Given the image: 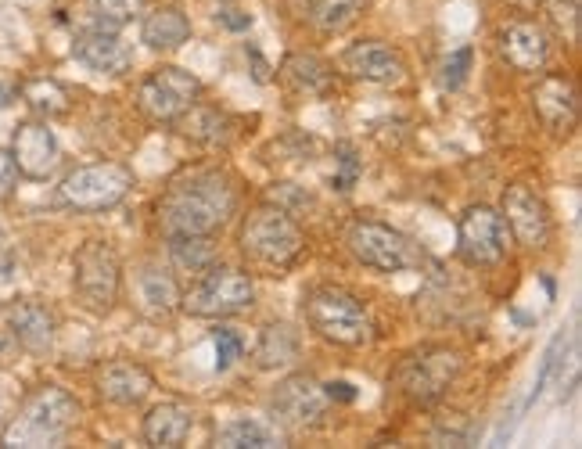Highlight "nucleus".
Instances as JSON below:
<instances>
[{"mask_svg":"<svg viewBox=\"0 0 582 449\" xmlns=\"http://www.w3.org/2000/svg\"><path fill=\"white\" fill-rule=\"evenodd\" d=\"M238 180L220 166L187 169L162 191L159 227L166 234H216L238 212Z\"/></svg>","mask_w":582,"mask_h":449,"instance_id":"f257e3e1","label":"nucleus"},{"mask_svg":"<svg viewBox=\"0 0 582 449\" xmlns=\"http://www.w3.org/2000/svg\"><path fill=\"white\" fill-rule=\"evenodd\" d=\"M241 256L248 259V266H256L266 277H281L291 266L299 263L306 252V234L295 223L288 209L281 205H256L241 220L238 230Z\"/></svg>","mask_w":582,"mask_h":449,"instance_id":"f03ea898","label":"nucleus"},{"mask_svg":"<svg viewBox=\"0 0 582 449\" xmlns=\"http://www.w3.org/2000/svg\"><path fill=\"white\" fill-rule=\"evenodd\" d=\"M80 421V403L69 388L62 385H40L29 392L26 403L18 406V414L4 428L0 442L8 449H36V446H62L65 435Z\"/></svg>","mask_w":582,"mask_h":449,"instance_id":"7ed1b4c3","label":"nucleus"},{"mask_svg":"<svg viewBox=\"0 0 582 449\" xmlns=\"http://www.w3.org/2000/svg\"><path fill=\"white\" fill-rule=\"evenodd\" d=\"M306 324L317 331L324 342H335L342 349H363L374 338L371 313L356 299L353 291L335 288V284H317L302 299Z\"/></svg>","mask_w":582,"mask_h":449,"instance_id":"20e7f679","label":"nucleus"},{"mask_svg":"<svg viewBox=\"0 0 582 449\" xmlns=\"http://www.w3.org/2000/svg\"><path fill=\"white\" fill-rule=\"evenodd\" d=\"M72 291L87 313L108 317L123 291V259L112 241L90 238L72 256Z\"/></svg>","mask_w":582,"mask_h":449,"instance_id":"39448f33","label":"nucleus"},{"mask_svg":"<svg viewBox=\"0 0 582 449\" xmlns=\"http://www.w3.org/2000/svg\"><path fill=\"white\" fill-rule=\"evenodd\" d=\"M256 306V284L245 270H234V266H212L198 277V284L180 295V309L191 313L198 320H227L248 313Z\"/></svg>","mask_w":582,"mask_h":449,"instance_id":"423d86ee","label":"nucleus"},{"mask_svg":"<svg viewBox=\"0 0 582 449\" xmlns=\"http://www.w3.org/2000/svg\"><path fill=\"white\" fill-rule=\"evenodd\" d=\"M464 370V356L450 345H421L396 367L399 392L414 406H435L446 399L453 381Z\"/></svg>","mask_w":582,"mask_h":449,"instance_id":"0eeeda50","label":"nucleus"},{"mask_svg":"<svg viewBox=\"0 0 582 449\" xmlns=\"http://www.w3.org/2000/svg\"><path fill=\"white\" fill-rule=\"evenodd\" d=\"M133 184H137L133 169L123 162H90L65 173V180L58 184V198L76 212H108L126 202Z\"/></svg>","mask_w":582,"mask_h":449,"instance_id":"6e6552de","label":"nucleus"},{"mask_svg":"<svg viewBox=\"0 0 582 449\" xmlns=\"http://www.w3.org/2000/svg\"><path fill=\"white\" fill-rule=\"evenodd\" d=\"M345 245L360 259L363 266H371L378 273H403L424 263L421 248L406 238L403 230L388 227L381 220H353L345 227Z\"/></svg>","mask_w":582,"mask_h":449,"instance_id":"1a4fd4ad","label":"nucleus"},{"mask_svg":"<svg viewBox=\"0 0 582 449\" xmlns=\"http://www.w3.org/2000/svg\"><path fill=\"white\" fill-rule=\"evenodd\" d=\"M202 80L194 72L180 69V65H162V69L148 72L137 87V108L144 119L159 126H173L187 108L202 97Z\"/></svg>","mask_w":582,"mask_h":449,"instance_id":"9d476101","label":"nucleus"},{"mask_svg":"<svg viewBox=\"0 0 582 449\" xmlns=\"http://www.w3.org/2000/svg\"><path fill=\"white\" fill-rule=\"evenodd\" d=\"M511 227L493 205H468L457 220V256L468 266H496L511 252Z\"/></svg>","mask_w":582,"mask_h":449,"instance_id":"9b49d317","label":"nucleus"},{"mask_svg":"<svg viewBox=\"0 0 582 449\" xmlns=\"http://www.w3.org/2000/svg\"><path fill=\"white\" fill-rule=\"evenodd\" d=\"M270 410H274L277 424L295 428V432H306V428H320L324 424L327 410H331V399H327L324 385L313 374H288L274 388Z\"/></svg>","mask_w":582,"mask_h":449,"instance_id":"f8f14e48","label":"nucleus"},{"mask_svg":"<svg viewBox=\"0 0 582 449\" xmlns=\"http://www.w3.org/2000/svg\"><path fill=\"white\" fill-rule=\"evenodd\" d=\"M503 220L511 227V238L525 248H547L550 234H554V220H550L547 198L532 184H511L503 191Z\"/></svg>","mask_w":582,"mask_h":449,"instance_id":"ddd939ff","label":"nucleus"},{"mask_svg":"<svg viewBox=\"0 0 582 449\" xmlns=\"http://www.w3.org/2000/svg\"><path fill=\"white\" fill-rule=\"evenodd\" d=\"M8 151L18 166V177L36 180V184L51 180L54 169L62 166L58 137H54V130L44 123V119H26V123H18Z\"/></svg>","mask_w":582,"mask_h":449,"instance_id":"4468645a","label":"nucleus"},{"mask_svg":"<svg viewBox=\"0 0 582 449\" xmlns=\"http://www.w3.org/2000/svg\"><path fill=\"white\" fill-rule=\"evenodd\" d=\"M338 69L345 76L363 83H378V87H392L406 76V62L396 47L381 44V40H356L342 51Z\"/></svg>","mask_w":582,"mask_h":449,"instance_id":"2eb2a0df","label":"nucleus"},{"mask_svg":"<svg viewBox=\"0 0 582 449\" xmlns=\"http://www.w3.org/2000/svg\"><path fill=\"white\" fill-rule=\"evenodd\" d=\"M532 108H536L539 123L547 126L554 137H568L579 123V90L572 76L547 72L532 90Z\"/></svg>","mask_w":582,"mask_h":449,"instance_id":"dca6fc26","label":"nucleus"},{"mask_svg":"<svg viewBox=\"0 0 582 449\" xmlns=\"http://www.w3.org/2000/svg\"><path fill=\"white\" fill-rule=\"evenodd\" d=\"M94 388L97 396L105 399L112 406H137L151 396V388H155V378H151V370L141 367V363L133 360H108L97 367V378H94Z\"/></svg>","mask_w":582,"mask_h":449,"instance_id":"f3484780","label":"nucleus"},{"mask_svg":"<svg viewBox=\"0 0 582 449\" xmlns=\"http://www.w3.org/2000/svg\"><path fill=\"white\" fill-rule=\"evenodd\" d=\"M500 51L514 72H536L547 69L550 62V33L532 18H518L500 33Z\"/></svg>","mask_w":582,"mask_h":449,"instance_id":"a211bd4d","label":"nucleus"},{"mask_svg":"<svg viewBox=\"0 0 582 449\" xmlns=\"http://www.w3.org/2000/svg\"><path fill=\"white\" fill-rule=\"evenodd\" d=\"M72 54H76V62L101 72V76H123V72L133 69V47L119 33H112V29L87 26L76 36Z\"/></svg>","mask_w":582,"mask_h":449,"instance_id":"6ab92c4d","label":"nucleus"},{"mask_svg":"<svg viewBox=\"0 0 582 449\" xmlns=\"http://www.w3.org/2000/svg\"><path fill=\"white\" fill-rule=\"evenodd\" d=\"M4 320H8L11 338H15L26 353H36V356H44L54 345V335H58V320H54V313L40 299L8 302Z\"/></svg>","mask_w":582,"mask_h":449,"instance_id":"aec40b11","label":"nucleus"},{"mask_svg":"<svg viewBox=\"0 0 582 449\" xmlns=\"http://www.w3.org/2000/svg\"><path fill=\"white\" fill-rule=\"evenodd\" d=\"M194 421H198V414L191 406L180 403V399H166V403L151 406L148 417H144V442L159 449H177L191 439Z\"/></svg>","mask_w":582,"mask_h":449,"instance_id":"412c9836","label":"nucleus"},{"mask_svg":"<svg viewBox=\"0 0 582 449\" xmlns=\"http://www.w3.org/2000/svg\"><path fill=\"white\" fill-rule=\"evenodd\" d=\"M180 284H177V273L166 270V266H141L137 273V306H141L144 317L151 320H169L173 313L180 309Z\"/></svg>","mask_w":582,"mask_h":449,"instance_id":"4be33fe9","label":"nucleus"},{"mask_svg":"<svg viewBox=\"0 0 582 449\" xmlns=\"http://www.w3.org/2000/svg\"><path fill=\"white\" fill-rule=\"evenodd\" d=\"M281 76L291 90H299L306 97H331L338 90V72L331 62H324L320 54H288L281 65Z\"/></svg>","mask_w":582,"mask_h":449,"instance_id":"5701e85b","label":"nucleus"},{"mask_svg":"<svg viewBox=\"0 0 582 449\" xmlns=\"http://www.w3.org/2000/svg\"><path fill=\"white\" fill-rule=\"evenodd\" d=\"M191 40V18L180 8H155L144 15L141 22V44H148L151 51H177Z\"/></svg>","mask_w":582,"mask_h":449,"instance_id":"b1692460","label":"nucleus"},{"mask_svg":"<svg viewBox=\"0 0 582 449\" xmlns=\"http://www.w3.org/2000/svg\"><path fill=\"white\" fill-rule=\"evenodd\" d=\"M169 263L177 273L202 277L220 263V245L212 234H169Z\"/></svg>","mask_w":582,"mask_h":449,"instance_id":"393cba45","label":"nucleus"},{"mask_svg":"<svg viewBox=\"0 0 582 449\" xmlns=\"http://www.w3.org/2000/svg\"><path fill=\"white\" fill-rule=\"evenodd\" d=\"M371 0H313V8H309V22L317 29L320 36H342L356 26L363 18Z\"/></svg>","mask_w":582,"mask_h":449,"instance_id":"a878e982","label":"nucleus"},{"mask_svg":"<svg viewBox=\"0 0 582 449\" xmlns=\"http://www.w3.org/2000/svg\"><path fill=\"white\" fill-rule=\"evenodd\" d=\"M216 446H227V449H274L281 446V435L277 428L270 424L256 421V417H238V421L223 424L220 432H216Z\"/></svg>","mask_w":582,"mask_h":449,"instance_id":"bb28decb","label":"nucleus"},{"mask_svg":"<svg viewBox=\"0 0 582 449\" xmlns=\"http://www.w3.org/2000/svg\"><path fill=\"white\" fill-rule=\"evenodd\" d=\"M22 101L33 108L40 119H58V115H69L72 108V94L51 76H36L22 87Z\"/></svg>","mask_w":582,"mask_h":449,"instance_id":"cd10ccee","label":"nucleus"},{"mask_svg":"<svg viewBox=\"0 0 582 449\" xmlns=\"http://www.w3.org/2000/svg\"><path fill=\"white\" fill-rule=\"evenodd\" d=\"M173 126H180L184 137H194V141H202V144H220L223 137H227V115H223L220 108L198 105V101H194Z\"/></svg>","mask_w":582,"mask_h":449,"instance_id":"c85d7f7f","label":"nucleus"},{"mask_svg":"<svg viewBox=\"0 0 582 449\" xmlns=\"http://www.w3.org/2000/svg\"><path fill=\"white\" fill-rule=\"evenodd\" d=\"M83 8H87V22L94 29H126L133 18L144 11V0H83Z\"/></svg>","mask_w":582,"mask_h":449,"instance_id":"c756f323","label":"nucleus"},{"mask_svg":"<svg viewBox=\"0 0 582 449\" xmlns=\"http://www.w3.org/2000/svg\"><path fill=\"white\" fill-rule=\"evenodd\" d=\"M256 356H259V367H281V363H291L299 356V338H295V331L284 324L266 327Z\"/></svg>","mask_w":582,"mask_h":449,"instance_id":"7c9ffc66","label":"nucleus"},{"mask_svg":"<svg viewBox=\"0 0 582 449\" xmlns=\"http://www.w3.org/2000/svg\"><path fill=\"white\" fill-rule=\"evenodd\" d=\"M471 58H475V51L471 47H460V51H453L446 62H442L439 69V83L446 90H457L460 83L468 80V72H471Z\"/></svg>","mask_w":582,"mask_h":449,"instance_id":"2f4dec72","label":"nucleus"},{"mask_svg":"<svg viewBox=\"0 0 582 449\" xmlns=\"http://www.w3.org/2000/svg\"><path fill=\"white\" fill-rule=\"evenodd\" d=\"M216 367L227 370L234 360H241V353H245V338L234 331V327H216Z\"/></svg>","mask_w":582,"mask_h":449,"instance_id":"473e14b6","label":"nucleus"},{"mask_svg":"<svg viewBox=\"0 0 582 449\" xmlns=\"http://www.w3.org/2000/svg\"><path fill=\"white\" fill-rule=\"evenodd\" d=\"M543 8L550 11V18H554V26L565 33L568 29V36H579V0H539Z\"/></svg>","mask_w":582,"mask_h":449,"instance_id":"72a5a7b5","label":"nucleus"},{"mask_svg":"<svg viewBox=\"0 0 582 449\" xmlns=\"http://www.w3.org/2000/svg\"><path fill=\"white\" fill-rule=\"evenodd\" d=\"M18 191V166L15 159H11L8 148H0V205L11 202Z\"/></svg>","mask_w":582,"mask_h":449,"instance_id":"f704fd0d","label":"nucleus"},{"mask_svg":"<svg viewBox=\"0 0 582 449\" xmlns=\"http://www.w3.org/2000/svg\"><path fill=\"white\" fill-rule=\"evenodd\" d=\"M338 166H342V173L338 177H331V184L338 187V191H353V184H356V177H360V162H356V155H353V148H338Z\"/></svg>","mask_w":582,"mask_h":449,"instance_id":"c9c22d12","label":"nucleus"},{"mask_svg":"<svg viewBox=\"0 0 582 449\" xmlns=\"http://www.w3.org/2000/svg\"><path fill=\"white\" fill-rule=\"evenodd\" d=\"M216 18H220L223 26H230V29H248V26H252V15H245V11L234 8V4H220Z\"/></svg>","mask_w":582,"mask_h":449,"instance_id":"e433bc0d","label":"nucleus"},{"mask_svg":"<svg viewBox=\"0 0 582 449\" xmlns=\"http://www.w3.org/2000/svg\"><path fill=\"white\" fill-rule=\"evenodd\" d=\"M324 392H327V399H331V403H353V399H356V388L349 385V381H327Z\"/></svg>","mask_w":582,"mask_h":449,"instance_id":"4c0bfd02","label":"nucleus"},{"mask_svg":"<svg viewBox=\"0 0 582 449\" xmlns=\"http://www.w3.org/2000/svg\"><path fill=\"white\" fill-rule=\"evenodd\" d=\"M309 8H313V0H288V11L295 18H306L309 15Z\"/></svg>","mask_w":582,"mask_h":449,"instance_id":"58836bf2","label":"nucleus"},{"mask_svg":"<svg viewBox=\"0 0 582 449\" xmlns=\"http://www.w3.org/2000/svg\"><path fill=\"white\" fill-rule=\"evenodd\" d=\"M11 101H15V90H11L8 83H0V108H8Z\"/></svg>","mask_w":582,"mask_h":449,"instance_id":"ea45409f","label":"nucleus"},{"mask_svg":"<svg viewBox=\"0 0 582 449\" xmlns=\"http://www.w3.org/2000/svg\"><path fill=\"white\" fill-rule=\"evenodd\" d=\"M0 353H4V338H0Z\"/></svg>","mask_w":582,"mask_h":449,"instance_id":"a19ab883","label":"nucleus"}]
</instances>
